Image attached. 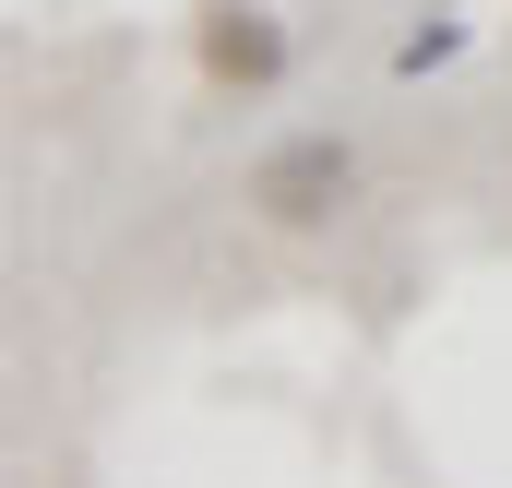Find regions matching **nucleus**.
Wrapping results in <instances>:
<instances>
[{"label":"nucleus","instance_id":"nucleus-1","mask_svg":"<svg viewBox=\"0 0 512 488\" xmlns=\"http://www.w3.org/2000/svg\"><path fill=\"white\" fill-rule=\"evenodd\" d=\"M358 203V143L346 131H298V143H274L251 167V215L262 227H334Z\"/></svg>","mask_w":512,"mask_h":488},{"label":"nucleus","instance_id":"nucleus-2","mask_svg":"<svg viewBox=\"0 0 512 488\" xmlns=\"http://www.w3.org/2000/svg\"><path fill=\"white\" fill-rule=\"evenodd\" d=\"M191 60H203V84H215V96H274L298 48H286V24H274V12H251V0H227V12H203Z\"/></svg>","mask_w":512,"mask_h":488},{"label":"nucleus","instance_id":"nucleus-3","mask_svg":"<svg viewBox=\"0 0 512 488\" xmlns=\"http://www.w3.org/2000/svg\"><path fill=\"white\" fill-rule=\"evenodd\" d=\"M453 60H465V24H453V12H429V24H405V36H393V84L453 72Z\"/></svg>","mask_w":512,"mask_h":488}]
</instances>
